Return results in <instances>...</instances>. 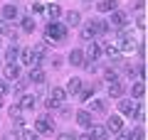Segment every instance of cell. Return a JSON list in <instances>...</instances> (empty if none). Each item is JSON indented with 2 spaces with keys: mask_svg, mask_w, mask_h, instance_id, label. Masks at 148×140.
<instances>
[{
  "mask_svg": "<svg viewBox=\"0 0 148 140\" xmlns=\"http://www.w3.org/2000/svg\"><path fill=\"white\" fill-rule=\"evenodd\" d=\"M146 96V86H143V81H136L131 86V99H143Z\"/></svg>",
  "mask_w": 148,
  "mask_h": 140,
  "instance_id": "ac0fdd59",
  "label": "cell"
},
{
  "mask_svg": "<svg viewBox=\"0 0 148 140\" xmlns=\"http://www.w3.org/2000/svg\"><path fill=\"white\" fill-rule=\"evenodd\" d=\"M20 25L25 32H35V20L32 17H20Z\"/></svg>",
  "mask_w": 148,
  "mask_h": 140,
  "instance_id": "4316f807",
  "label": "cell"
},
{
  "mask_svg": "<svg viewBox=\"0 0 148 140\" xmlns=\"http://www.w3.org/2000/svg\"><path fill=\"white\" fill-rule=\"evenodd\" d=\"M143 5H146L143 0H136V3H133V7H136V10H143Z\"/></svg>",
  "mask_w": 148,
  "mask_h": 140,
  "instance_id": "60d3db41",
  "label": "cell"
},
{
  "mask_svg": "<svg viewBox=\"0 0 148 140\" xmlns=\"http://www.w3.org/2000/svg\"><path fill=\"white\" fill-rule=\"evenodd\" d=\"M89 113L104 116V113H106V103H104L101 99H89Z\"/></svg>",
  "mask_w": 148,
  "mask_h": 140,
  "instance_id": "ba28073f",
  "label": "cell"
},
{
  "mask_svg": "<svg viewBox=\"0 0 148 140\" xmlns=\"http://www.w3.org/2000/svg\"><path fill=\"white\" fill-rule=\"evenodd\" d=\"M64 17H67V25H69V27H77V25L82 22V15H79L77 10H69V12H67Z\"/></svg>",
  "mask_w": 148,
  "mask_h": 140,
  "instance_id": "44dd1931",
  "label": "cell"
},
{
  "mask_svg": "<svg viewBox=\"0 0 148 140\" xmlns=\"http://www.w3.org/2000/svg\"><path fill=\"white\" fill-rule=\"evenodd\" d=\"M74 140H91V135H89V133H82V135H77Z\"/></svg>",
  "mask_w": 148,
  "mask_h": 140,
  "instance_id": "ab89813d",
  "label": "cell"
},
{
  "mask_svg": "<svg viewBox=\"0 0 148 140\" xmlns=\"http://www.w3.org/2000/svg\"><path fill=\"white\" fill-rule=\"evenodd\" d=\"M96 10L99 12H114V10H119V0H101V3H96Z\"/></svg>",
  "mask_w": 148,
  "mask_h": 140,
  "instance_id": "9c48e42d",
  "label": "cell"
},
{
  "mask_svg": "<svg viewBox=\"0 0 148 140\" xmlns=\"http://www.w3.org/2000/svg\"><path fill=\"white\" fill-rule=\"evenodd\" d=\"M12 125H15V128H25V118H22V116L12 118Z\"/></svg>",
  "mask_w": 148,
  "mask_h": 140,
  "instance_id": "d6a6232c",
  "label": "cell"
},
{
  "mask_svg": "<svg viewBox=\"0 0 148 140\" xmlns=\"http://www.w3.org/2000/svg\"><path fill=\"white\" fill-rule=\"evenodd\" d=\"M20 108L22 111H32L35 108V96H32V93H22L20 96Z\"/></svg>",
  "mask_w": 148,
  "mask_h": 140,
  "instance_id": "5bb4252c",
  "label": "cell"
},
{
  "mask_svg": "<svg viewBox=\"0 0 148 140\" xmlns=\"http://www.w3.org/2000/svg\"><path fill=\"white\" fill-rule=\"evenodd\" d=\"M91 96H94V91H91V88H86V91H79V101H89Z\"/></svg>",
  "mask_w": 148,
  "mask_h": 140,
  "instance_id": "4dcf8cb0",
  "label": "cell"
},
{
  "mask_svg": "<svg viewBox=\"0 0 148 140\" xmlns=\"http://www.w3.org/2000/svg\"><path fill=\"white\" fill-rule=\"evenodd\" d=\"M45 12L49 15V20H57V17H62V7H59V5H54V3L45 7Z\"/></svg>",
  "mask_w": 148,
  "mask_h": 140,
  "instance_id": "cb8c5ba5",
  "label": "cell"
},
{
  "mask_svg": "<svg viewBox=\"0 0 148 140\" xmlns=\"http://www.w3.org/2000/svg\"><path fill=\"white\" fill-rule=\"evenodd\" d=\"M123 135H126V140H143V128H133Z\"/></svg>",
  "mask_w": 148,
  "mask_h": 140,
  "instance_id": "484cf974",
  "label": "cell"
},
{
  "mask_svg": "<svg viewBox=\"0 0 148 140\" xmlns=\"http://www.w3.org/2000/svg\"><path fill=\"white\" fill-rule=\"evenodd\" d=\"M109 27H114V30H126L128 27V15L123 10H114V15L109 20Z\"/></svg>",
  "mask_w": 148,
  "mask_h": 140,
  "instance_id": "3957f363",
  "label": "cell"
},
{
  "mask_svg": "<svg viewBox=\"0 0 148 140\" xmlns=\"http://www.w3.org/2000/svg\"><path fill=\"white\" fill-rule=\"evenodd\" d=\"M45 35H47V42H62L64 37H67V27L59 25V22H49Z\"/></svg>",
  "mask_w": 148,
  "mask_h": 140,
  "instance_id": "7a4b0ae2",
  "label": "cell"
},
{
  "mask_svg": "<svg viewBox=\"0 0 148 140\" xmlns=\"http://www.w3.org/2000/svg\"><path fill=\"white\" fill-rule=\"evenodd\" d=\"M8 30H10V25H8L5 20H0V32H3V35H8Z\"/></svg>",
  "mask_w": 148,
  "mask_h": 140,
  "instance_id": "74e56055",
  "label": "cell"
},
{
  "mask_svg": "<svg viewBox=\"0 0 148 140\" xmlns=\"http://www.w3.org/2000/svg\"><path fill=\"white\" fill-rule=\"evenodd\" d=\"M109 30H111V27H109V22H106V20H91V22H86L84 30H82V39L91 42V39H96V37L106 35Z\"/></svg>",
  "mask_w": 148,
  "mask_h": 140,
  "instance_id": "6da1fadb",
  "label": "cell"
},
{
  "mask_svg": "<svg viewBox=\"0 0 148 140\" xmlns=\"http://www.w3.org/2000/svg\"><path fill=\"white\" fill-rule=\"evenodd\" d=\"M106 140H126V135H123L121 130H119V133H114V135H111V138H106Z\"/></svg>",
  "mask_w": 148,
  "mask_h": 140,
  "instance_id": "d590c367",
  "label": "cell"
},
{
  "mask_svg": "<svg viewBox=\"0 0 148 140\" xmlns=\"http://www.w3.org/2000/svg\"><path fill=\"white\" fill-rule=\"evenodd\" d=\"M5 59H8V64H15V59H20V47L10 44V47H8V52H5Z\"/></svg>",
  "mask_w": 148,
  "mask_h": 140,
  "instance_id": "9a60e30c",
  "label": "cell"
},
{
  "mask_svg": "<svg viewBox=\"0 0 148 140\" xmlns=\"http://www.w3.org/2000/svg\"><path fill=\"white\" fill-rule=\"evenodd\" d=\"M8 91H10L8 81H5V79H0V96H8Z\"/></svg>",
  "mask_w": 148,
  "mask_h": 140,
  "instance_id": "1f68e13d",
  "label": "cell"
},
{
  "mask_svg": "<svg viewBox=\"0 0 148 140\" xmlns=\"http://www.w3.org/2000/svg\"><path fill=\"white\" fill-rule=\"evenodd\" d=\"M74 118H77V123H79L82 128H91V125H94V113H89V111H79Z\"/></svg>",
  "mask_w": 148,
  "mask_h": 140,
  "instance_id": "8992f818",
  "label": "cell"
},
{
  "mask_svg": "<svg viewBox=\"0 0 148 140\" xmlns=\"http://www.w3.org/2000/svg\"><path fill=\"white\" fill-rule=\"evenodd\" d=\"M3 140H20V133H8Z\"/></svg>",
  "mask_w": 148,
  "mask_h": 140,
  "instance_id": "f35d334b",
  "label": "cell"
},
{
  "mask_svg": "<svg viewBox=\"0 0 148 140\" xmlns=\"http://www.w3.org/2000/svg\"><path fill=\"white\" fill-rule=\"evenodd\" d=\"M3 74H5L8 81H15V79H20V67H17V64H5Z\"/></svg>",
  "mask_w": 148,
  "mask_h": 140,
  "instance_id": "8fae6325",
  "label": "cell"
},
{
  "mask_svg": "<svg viewBox=\"0 0 148 140\" xmlns=\"http://www.w3.org/2000/svg\"><path fill=\"white\" fill-rule=\"evenodd\" d=\"M84 52H82V49H72V52H69V64H72V67H84Z\"/></svg>",
  "mask_w": 148,
  "mask_h": 140,
  "instance_id": "30bf717a",
  "label": "cell"
},
{
  "mask_svg": "<svg viewBox=\"0 0 148 140\" xmlns=\"http://www.w3.org/2000/svg\"><path fill=\"white\" fill-rule=\"evenodd\" d=\"M104 76H106V81H109V84H114V81H119V74L114 71V69H106V71H104Z\"/></svg>",
  "mask_w": 148,
  "mask_h": 140,
  "instance_id": "83f0119b",
  "label": "cell"
},
{
  "mask_svg": "<svg viewBox=\"0 0 148 140\" xmlns=\"http://www.w3.org/2000/svg\"><path fill=\"white\" fill-rule=\"evenodd\" d=\"M84 57H86V59H89V62H96V59H99V57H101V47H99V44H96V42H94V39H91V42H89V44H86V54H84Z\"/></svg>",
  "mask_w": 148,
  "mask_h": 140,
  "instance_id": "52a82bcc",
  "label": "cell"
},
{
  "mask_svg": "<svg viewBox=\"0 0 148 140\" xmlns=\"http://www.w3.org/2000/svg\"><path fill=\"white\" fill-rule=\"evenodd\" d=\"M20 59H22V64H35V52H32V47H27V49H20Z\"/></svg>",
  "mask_w": 148,
  "mask_h": 140,
  "instance_id": "ffe728a7",
  "label": "cell"
},
{
  "mask_svg": "<svg viewBox=\"0 0 148 140\" xmlns=\"http://www.w3.org/2000/svg\"><path fill=\"white\" fill-rule=\"evenodd\" d=\"M133 113H136V120H138V123H141V120L146 118V111H143L141 106H136V108H133ZM133 113H131V116H133Z\"/></svg>",
  "mask_w": 148,
  "mask_h": 140,
  "instance_id": "f546056e",
  "label": "cell"
},
{
  "mask_svg": "<svg viewBox=\"0 0 148 140\" xmlns=\"http://www.w3.org/2000/svg\"><path fill=\"white\" fill-rule=\"evenodd\" d=\"M57 140H74V135H72V133H59Z\"/></svg>",
  "mask_w": 148,
  "mask_h": 140,
  "instance_id": "8d00e7d4",
  "label": "cell"
},
{
  "mask_svg": "<svg viewBox=\"0 0 148 140\" xmlns=\"http://www.w3.org/2000/svg\"><path fill=\"white\" fill-rule=\"evenodd\" d=\"M20 140H40V133L30 128H20Z\"/></svg>",
  "mask_w": 148,
  "mask_h": 140,
  "instance_id": "7402d4cb",
  "label": "cell"
},
{
  "mask_svg": "<svg viewBox=\"0 0 148 140\" xmlns=\"http://www.w3.org/2000/svg\"><path fill=\"white\" fill-rule=\"evenodd\" d=\"M27 79H30L32 84H45V71L40 67H32V71H30V76H27Z\"/></svg>",
  "mask_w": 148,
  "mask_h": 140,
  "instance_id": "2e32d148",
  "label": "cell"
},
{
  "mask_svg": "<svg viewBox=\"0 0 148 140\" xmlns=\"http://www.w3.org/2000/svg\"><path fill=\"white\" fill-rule=\"evenodd\" d=\"M17 116H22V108H20V103H12L10 106V118H17Z\"/></svg>",
  "mask_w": 148,
  "mask_h": 140,
  "instance_id": "f1b7e54d",
  "label": "cell"
},
{
  "mask_svg": "<svg viewBox=\"0 0 148 140\" xmlns=\"http://www.w3.org/2000/svg\"><path fill=\"white\" fill-rule=\"evenodd\" d=\"M121 93H123V88H121V84H119V81L109 84V99H119Z\"/></svg>",
  "mask_w": 148,
  "mask_h": 140,
  "instance_id": "d4e9b609",
  "label": "cell"
},
{
  "mask_svg": "<svg viewBox=\"0 0 148 140\" xmlns=\"http://www.w3.org/2000/svg\"><path fill=\"white\" fill-rule=\"evenodd\" d=\"M35 130H37V133H49V130H54L52 116H42V118H37L35 120Z\"/></svg>",
  "mask_w": 148,
  "mask_h": 140,
  "instance_id": "5b68a950",
  "label": "cell"
},
{
  "mask_svg": "<svg viewBox=\"0 0 148 140\" xmlns=\"http://www.w3.org/2000/svg\"><path fill=\"white\" fill-rule=\"evenodd\" d=\"M62 116L67 118V116H72V108H67V106H62Z\"/></svg>",
  "mask_w": 148,
  "mask_h": 140,
  "instance_id": "b9f144b4",
  "label": "cell"
},
{
  "mask_svg": "<svg viewBox=\"0 0 148 140\" xmlns=\"http://www.w3.org/2000/svg\"><path fill=\"white\" fill-rule=\"evenodd\" d=\"M64 96H67V91H64L62 86H54L52 91H49V99H47V108H57V106H62Z\"/></svg>",
  "mask_w": 148,
  "mask_h": 140,
  "instance_id": "277c9868",
  "label": "cell"
},
{
  "mask_svg": "<svg viewBox=\"0 0 148 140\" xmlns=\"http://www.w3.org/2000/svg\"><path fill=\"white\" fill-rule=\"evenodd\" d=\"M3 17H5V22H10V20H17L20 17V12H17V5H5L3 7Z\"/></svg>",
  "mask_w": 148,
  "mask_h": 140,
  "instance_id": "4fadbf2b",
  "label": "cell"
},
{
  "mask_svg": "<svg viewBox=\"0 0 148 140\" xmlns=\"http://www.w3.org/2000/svg\"><path fill=\"white\" fill-rule=\"evenodd\" d=\"M121 128H123V120L119 118V116H114V118H109V123H106V130H111V133H119Z\"/></svg>",
  "mask_w": 148,
  "mask_h": 140,
  "instance_id": "e0dca14e",
  "label": "cell"
},
{
  "mask_svg": "<svg viewBox=\"0 0 148 140\" xmlns=\"http://www.w3.org/2000/svg\"><path fill=\"white\" fill-rule=\"evenodd\" d=\"M64 91H69V93H79L82 91V79H69V84H67V88H64Z\"/></svg>",
  "mask_w": 148,
  "mask_h": 140,
  "instance_id": "603a6c76",
  "label": "cell"
},
{
  "mask_svg": "<svg viewBox=\"0 0 148 140\" xmlns=\"http://www.w3.org/2000/svg\"><path fill=\"white\" fill-rule=\"evenodd\" d=\"M15 93H17V96L25 93V81H17V84H15Z\"/></svg>",
  "mask_w": 148,
  "mask_h": 140,
  "instance_id": "836d02e7",
  "label": "cell"
},
{
  "mask_svg": "<svg viewBox=\"0 0 148 140\" xmlns=\"http://www.w3.org/2000/svg\"><path fill=\"white\" fill-rule=\"evenodd\" d=\"M133 108H136V101H131V99L119 101V111H121V113H133Z\"/></svg>",
  "mask_w": 148,
  "mask_h": 140,
  "instance_id": "d6986e66",
  "label": "cell"
},
{
  "mask_svg": "<svg viewBox=\"0 0 148 140\" xmlns=\"http://www.w3.org/2000/svg\"><path fill=\"white\" fill-rule=\"evenodd\" d=\"M91 140H106L109 138V130L104 128V125H91Z\"/></svg>",
  "mask_w": 148,
  "mask_h": 140,
  "instance_id": "7c38bea8",
  "label": "cell"
},
{
  "mask_svg": "<svg viewBox=\"0 0 148 140\" xmlns=\"http://www.w3.org/2000/svg\"><path fill=\"white\" fill-rule=\"evenodd\" d=\"M30 10H32V12H35V15H37V12H42V10H45V7H42V5H40V3H32V5H30Z\"/></svg>",
  "mask_w": 148,
  "mask_h": 140,
  "instance_id": "e575fe53",
  "label": "cell"
}]
</instances>
